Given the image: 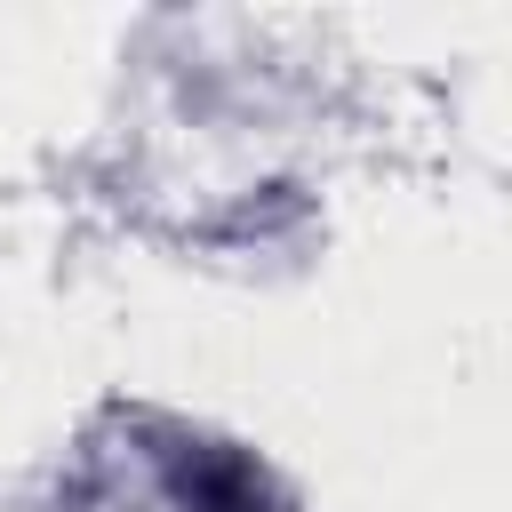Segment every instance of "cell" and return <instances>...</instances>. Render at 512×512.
<instances>
[{
  "label": "cell",
  "instance_id": "1",
  "mask_svg": "<svg viewBox=\"0 0 512 512\" xmlns=\"http://www.w3.org/2000/svg\"><path fill=\"white\" fill-rule=\"evenodd\" d=\"M168 496H176L184 512H272L264 464H248L240 448H216V440H184V448H176Z\"/></svg>",
  "mask_w": 512,
  "mask_h": 512
}]
</instances>
